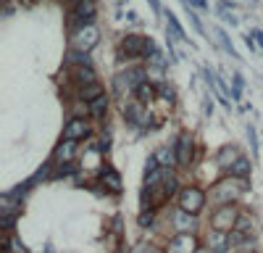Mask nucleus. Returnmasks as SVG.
Here are the masks:
<instances>
[{
	"instance_id": "obj_16",
	"label": "nucleus",
	"mask_w": 263,
	"mask_h": 253,
	"mask_svg": "<svg viewBox=\"0 0 263 253\" xmlns=\"http://www.w3.org/2000/svg\"><path fill=\"white\" fill-rule=\"evenodd\" d=\"M79 95H82L84 100H95V98L103 95V87H100L98 82H90V84H84V87L79 90Z\"/></svg>"
},
{
	"instance_id": "obj_21",
	"label": "nucleus",
	"mask_w": 263,
	"mask_h": 253,
	"mask_svg": "<svg viewBox=\"0 0 263 253\" xmlns=\"http://www.w3.org/2000/svg\"><path fill=\"white\" fill-rule=\"evenodd\" d=\"M63 3H69V6H74V3H79V0H63Z\"/></svg>"
},
{
	"instance_id": "obj_17",
	"label": "nucleus",
	"mask_w": 263,
	"mask_h": 253,
	"mask_svg": "<svg viewBox=\"0 0 263 253\" xmlns=\"http://www.w3.org/2000/svg\"><path fill=\"white\" fill-rule=\"evenodd\" d=\"M237 158H239V153L234 151V148H224V151L218 153V161H221V166L227 169V172H229V166H232L229 161H237Z\"/></svg>"
},
{
	"instance_id": "obj_10",
	"label": "nucleus",
	"mask_w": 263,
	"mask_h": 253,
	"mask_svg": "<svg viewBox=\"0 0 263 253\" xmlns=\"http://www.w3.org/2000/svg\"><path fill=\"white\" fill-rule=\"evenodd\" d=\"M74 156H77V140H61V145L55 148V164H71L74 161Z\"/></svg>"
},
{
	"instance_id": "obj_12",
	"label": "nucleus",
	"mask_w": 263,
	"mask_h": 253,
	"mask_svg": "<svg viewBox=\"0 0 263 253\" xmlns=\"http://www.w3.org/2000/svg\"><path fill=\"white\" fill-rule=\"evenodd\" d=\"M174 224H177V232H190L195 229V214H187V211H177L174 214Z\"/></svg>"
},
{
	"instance_id": "obj_4",
	"label": "nucleus",
	"mask_w": 263,
	"mask_h": 253,
	"mask_svg": "<svg viewBox=\"0 0 263 253\" xmlns=\"http://www.w3.org/2000/svg\"><path fill=\"white\" fill-rule=\"evenodd\" d=\"M239 222V211L232 206V203H224L218 211H213V216H211V227L218 229V232H232Z\"/></svg>"
},
{
	"instance_id": "obj_19",
	"label": "nucleus",
	"mask_w": 263,
	"mask_h": 253,
	"mask_svg": "<svg viewBox=\"0 0 263 253\" xmlns=\"http://www.w3.org/2000/svg\"><path fill=\"white\" fill-rule=\"evenodd\" d=\"M150 222H153V211L147 208V214H142V216H140V224L145 227V224H150Z\"/></svg>"
},
{
	"instance_id": "obj_13",
	"label": "nucleus",
	"mask_w": 263,
	"mask_h": 253,
	"mask_svg": "<svg viewBox=\"0 0 263 253\" xmlns=\"http://www.w3.org/2000/svg\"><path fill=\"white\" fill-rule=\"evenodd\" d=\"M87 111H90V116H105V111H108V95L103 93L100 98L90 100V105H87Z\"/></svg>"
},
{
	"instance_id": "obj_18",
	"label": "nucleus",
	"mask_w": 263,
	"mask_h": 253,
	"mask_svg": "<svg viewBox=\"0 0 263 253\" xmlns=\"http://www.w3.org/2000/svg\"><path fill=\"white\" fill-rule=\"evenodd\" d=\"M153 95H156V90H153V84L145 79L140 87H137V98H140L142 103H147V100H153Z\"/></svg>"
},
{
	"instance_id": "obj_3",
	"label": "nucleus",
	"mask_w": 263,
	"mask_h": 253,
	"mask_svg": "<svg viewBox=\"0 0 263 253\" xmlns=\"http://www.w3.org/2000/svg\"><path fill=\"white\" fill-rule=\"evenodd\" d=\"M95 13H98L95 0H79V3H74L71 11H69V21H71V27H74V29H79V27L92 24Z\"/></svg>"
},
{
	"instance_id": "obj_14",
	"label": "nucleus",
	"mask_w": 263,
	"mask_h": 253,
	"mask_svg": "<svg viewBox=\"0 0 263 253\" xmlns=\"http://www.w3.org/2000/svg\"><path fill=\"white\" fill-rule=\"evenodd\" d=\"M100 179H103V185L111 187V193H119V190H121V179H119L116 172H111V169H103V172H100Z\"/></svg>"
},
{
	"instance_id": "obj_11",
	"label": "nucleus",
	"mask_w": 263,
	"mask_h": 253,
	"mask_svg": "<svg viewBox=\"0 0 263 253\" xmlns=\"http://www.w3.org/2000/svg\"><path fill=\"white\" fill-rule=\"evenodd\" d=\"M74 79H77L79 87H84V84H90V82H98L95 71H92L90 66H87V63H77V69H74Z\"/></svg>"
},
{
	"instance_id": "obj_7",
	"label": "nucleus",
	"mask_w": 263,
	"mask_h": 253,
	"mask_svg": "<svg viewBox=\"0 0 263 253\" xmlns=\"http://www.w3.org/2000/svg\"><path fill=\"white\" fill-rule=\"evenodd\" d=\"M197 245L200 243H197V238L192 232H179V235H174L168 240V253H197L200 250Z\"/></svg>"
},
{
	"instance_id": "obj_6",
	"label": "nucleus",
	"mask_w": 263,
	"mask_h": 253,
	"mask_svg": "<svg viewBox=\"0 0 263 253\" xmlns=\"http://www.w3.org/2000/svg\"><path fill=\"white\" fill-rule=\"evenodd\" d=\"M150 50H153L150 40H145V37H137V34H129V37H124V42H121V53H124V56H129V58L147 56Z\"/></svg>"
},
{
	"instance_id": "obj_20",
	"label": "nucleus",
	"mask_w": 263,
	"mask_h": 253,
	"mask_svg": "<svg viewBox=\"0 0 263 253\" xmlns=\"http://www.w3.org/2000/svg\"><path fill=\"white\" fill-rule=\"evenodd\" d=\"M137 253H158V250H156V248H153V245H142V248H140Z\"/></svg>"
},
{
	"instance_id": "obj_9",
	"label": "nucleus",
	"mask_w": 263,
	"mask_h": 253,
	"mask_svg": "<svg viewBox=\"0 0 263 253\" xmlns=\"http://www.w3.org/2000/svg\"><path fill=\"white\" fill-rule=\"evenodd\" d=\"M90 121H87V119H82V116H77V119H71L69 124H66L63 127V137L66 140H84V137H90Z\"/></svg>"
},
{
	"instance_id": "obj_1",
	"label": "nucleus",
	"mask_w": 263,
	"mask_h": 253,
	"mask_svg": "<svg viewBox=\"0 0 263 253\" xmlns=\"http://www.w3.org/2000/svg\"><path fill=\"white\" fill-rule=\"evenodd\" d=\"M245 193V179H239V177H227V179H221V182H216L213 185V193H211V198L216 201V203H234L239 195Z\"/></svg>"
},
{
	"instance_id": "obj_8",
	"label": "nucleus",
	"mask_w": 263,
	"mask_h": 253,
	"mask_svg": "<svg viewBox=\"0 0 263 253\" xmlns=\"http://www.w3.org/2000/svg\"><path fill=\"white\" fill-rule=\"evenodd\" d=\"M174 158H177L179 166H190L195 161V142L190 135H182L177 140V148H174Z\"/></svg>"
},
{
	"instance_id": "obj_2",
	"label": "nucleus",
	"mask_w": 263,
	"mask_h": 253,
	"mask_svg": "<svg viewBox=\"0 0 263 253\" xmlns=\"http://www.w3.org/2000/svg\"><path fill=\"white\" fill-rule=\"evenodd\" d=\"M179 208L182 211H187V214H200L203 211V206H205V193L200 187H182L179 190Z\"/></svg>"
},
{
	"instance_id": "obj_5",
	"label": "nucleus",
	"mask_w": 263,
	"mask_h": 253,
	"mask_svg": "<svg viewBox=\"0 0 263 253\" xmlns=\"http://www.w3.org/2000/svg\"><path fill=\"white\" fill-rule=\"evenodd\" d=\"M71 42H74V50L79 53H90L98 42H100V32L95 24H87V27H79L74 34H71Z\"/></svg>"
},
{
	"instance_id": "obj_15",
	"label": "nucleus",
	"mask_w": 263,
	"mask_h": 253,
	"mask_svg": "<svg viewBox=\"0 0 263 253\" xmlns=\"http://www.w3.org/2000/svg\"><path fill=\"white\" fill-rule=\"evenodd\" d=\"M248 172H250V164H248V158H242V156H239V158L229 166V174H232V177H239V179H245Z\"/></svg>"
}]
</instances>
